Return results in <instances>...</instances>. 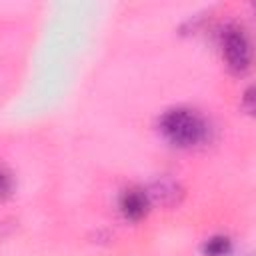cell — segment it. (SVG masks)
<instances>
[{
  "instance_id": "obj_1",
  "label": "cell",
  "mask_w": 256,
  "mask_h": 256,
  "mask_svg": "<svg viewBox=\"0 0 256 256\" xmlns=\"http://www.w3.org/2000/svg\"><path fill=\"white\" fill-rule=\"evenodd\" d=\"M160 132L170 144L178 148H190L206 138L208 124L198 112L190 108H172L160 118Z\"/></svg>"
},
{
  "instance_id": "obj_7",
  "label": "cell",
  "mask_w": 256,
  "mask_h": 256,
  "mask_svg": "<svg viewBox=\"0 0 256 256\" xmlns=\"http://www.w3.org/2000/svg\"><path fill=\"white\" fill-rule=\"evenodd\" d=\"M244 108H246L248 114L254 112V88H248L244 92Z\"/></svg>"
},
{
  "instance_id": "obj_4",
  "label": "cell",
  "mask_w": 256,
  "mask_h": 256,
  "mask_svg": "<svg viewBox=\"0 0 256 256\" xmlns=\"http://www.w3.org/2000/svg\"><path fill=\"white\" fill-rule=\"evenodd\" d=\"M146 192L150 196V202H156V204H162V206H174L184 196V190L180 188V184L174 182V180H168V178L156 180Z\"/></svg>"
},
{
  "instance_id": "obj_6",
  "label": "cell",
  "mask_w": 256,
  "mask_h": 256,
  "mask_svg": "<svg viewBox=\"0 0 256 256\" xmlns=\"http://www.w3.org/2000/svg\"><path fill=\"white\" fill-rule=\"evenodd\" d=\"M14 190V180H12V174L0 166V200L8 198Z\"/></svg>"
},
{
  "instance_id": "obj_2",
  "label": "cell",
  "mask_w": 256,
  "mask_h": 256,
  "mask_svg": "<svg viewBox=\"0 0 256 256\" xmlns=\"http://www.w3.org/2000/svg\"><path fill=\"white\" fill-rule=\"evenodd\" d=\"M222 54L230 72L244 74L250 68V40L240 26L228 24L222 30Z\"/></svg>"
},
{
  "instance_id": "obj_5",
  "label": "cell",
  "mask_w": 256,
  "mask_h": 256,
  "mask_svg": "<svg viewBox=\"0 0 256 256\" xmlns=\"http://www.w3.org/2000/svg\"><path fill=\"white\" fill-rule=\"evenodd\" d=\"M232 250V242L228 236H212L202 244L204 256H226Z\"/></svg>"
},
{
  "instance_id": "obj_3",
  "label": "cell",
  "mask_w": 256,
  "mask_h": 256,
  "mask_svg": "<svg viewBox=\"0 0 256 256\" xmlns=\"http://www.w3.org/2000/svg\"><path fill=\"white\" fill-rule=\"evenodd\" d=\"M150 206H152V202L144 188L132 186V188H126L120 196V212L126 220H132V222L142 220L148 214Z\"/></svg>"
}]
</instances>
